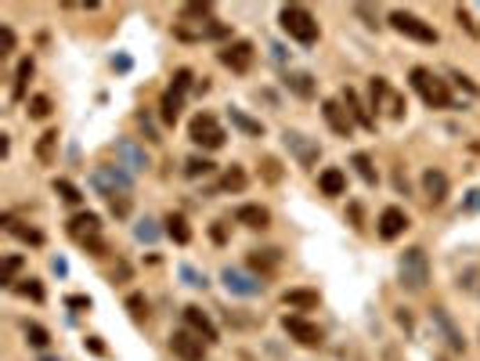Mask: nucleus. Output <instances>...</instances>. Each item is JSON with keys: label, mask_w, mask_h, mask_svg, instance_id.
I'll return each instance as SVG.
<instances>
[{"label": "nucleus", "mask_w": 480, "mask_h": 361, "mask_svg": "<svg viewBox=\"0 0 480 361\" xmlns=\"http://www.w3.org/2000/svg\"><path fill=\"white\" fill-rule=\"evenodd\" d=\"M398 279L408 293H423L426 282H430V260H426V249L419 246H412L401 253V260H398Z\"/></svg>", "instance_id": "1"}, {"label": "nucleus", "mask_w": 480, "mask_h": 361, "mask_svg": "<svg viewBox=\"0 0 480 361\" xmlns=\"http://www.w3.org/2000/svg\"><path fill=\"white\" fill-rule=\"evenodd\" d=\"M412 87L419 91V98L430 105V109H451V91H448V83H444L441 76H433L430 69L415 66V69H412Z\"/></svg>", "instance_id": "2"}, {"label": "nucleus", "mask_w": 480, "mask_h": 361, "mask_svg": "<svg viewBox=\"0 0 480 361\" xmlns=\"http://www.w3.org/2000/svg\"><path fill=\"white\" fill-rule=\"evenodd\" d=\"M278 22H282V29L293 36V40H300V44H315V40H318L315 15H310L307 8H300V4H285V8L278 11Z\"/></svg>", "instance_id": "3"}, {"label": "nucleus", "mask_w": 480, "mask_h": 361, "mask_svg": "<svg viewBox=\"0 0 480 361\" xmlns=\"http://www.w3.org/2000/svg\"><path fill=\"white\" fill-rule=\"evenodd\" d=\"M390 26L398 29L401 36H408V40H419V44H437V29L430 26V22H423L419 15H412V11H390Z\"/></svg>", "instance_id": "4"}, {"label": "nucleus", "mask_w": 480, "mask_h": 361, "mask_svg": "<svg viewBox=\"0 0 480 361\" xmlns=\"http://www.w3.org/2000/svg\"><path fill=\"white\" fill-rule=\"evenodd\" d=\"M188 138H192L195 145H202V148H210V152L224 145V131H220L217 116H210V112H199L192 123H188Z\"/></svg>", "instance_id": "5"}, {"label": "nucleus", "mask_w": 480, "mask_h": 361, "mask_svg": "<svg viewBox=\"0 0 480 361\" xmlns=\"http://www.w3.org/2000/svg\"><path fill=\"white\" fill-rule=\"evenodd\" d=\"M206 339L202 336H195L192 329H177L174 336H170V351H174V358H181V361H202L206 358Z\"/></svg>", "instance_id": "6"}, {"label": "nucleus", "mask_w": 480, "mask_h": 361, "mask_svg": "<svg viewBox=\"0 0 480 361\" xmlns=\"http://www.w3.org/2000/svg\"><path fill=\"white\" fill-rule=\"evenodd\" d=\"M217 58H220V66H227L232 73H249V69H253L257 51H253V44H249V40H235V44H227Z\"/></svg>", "instance_id": "7"}, {"label": "nucleus", "mask_w": 480, "mask_h": 361, "mask_svg": "<svg viewBox=\"0 0 480 361\" xmlns=\"http://www.w3.org/2000/svg\"><path fill=\"white\" fill-rule=\"evenodd\" d=\"M282 329L293 336L300 347H322V329L315 322H307V318H300V314H285L282 318Z\"/></svg>", "instance_id": "8"}, {"label": "nucleus", "mask_w": 480, "mask_h": 361, "mask_svg": "<svg viewBox=\"0 0 480 361\" xmlns=\"http://www.w3.org/2000/svg\"><path fill=\"white\" fill-rule=\"evenodd\" d=\"M282 141H285L289 152L297 156V163H300V166H315V163H318V156H322V148H318L315 141H310L307 134H300V131H285V134H282Z\"/></svg>", "instance_id": "9"}, {"label": "nucleus", "mask_w": 480, "mask_h": 361, "mask_svg": "<svg viewBox=\"0 0 480 361\" xmlns=\"http://www.w3.org/2000/svg\"><path fill=\"white\" fill-rule=\"evenodd\" d=\"M94 184H98L109 199H112L116 192H119V196L130 192V177L123 174V170H116V166H98V170H94Z\"/></svg>", "instance_id": "10"}, {"label": "nucleus", "mask_w": 480, "mask_h": 361, "mask_svg": "<svg viewBox=\"0 0 480 361\" xmlns=\"http://www.w3.org/2000/svg\"><path fill=\"white\" fill-rule=\"evenodd\" d=\"M405 228H408V214L401 206H387L383 214H380V224H375V231H380V239L393 242L398 235H405Z\"/></svg>", "instance_id": "11"}, {"label": "nucleus", "mask_w": 480, "mask_h": 361, "mask_svg": "<svg viewBox=\"0 0 480 361\" xmlns=\"http://www.w3.org/2000/svg\"><path fill=\"white\" fill-rule=\"evenodd\" d=\"M66 231H69V239H76L80 246H87L91 239H98V231H101V217L98 214H76L69 224H66Z\"/></svg>", "instance_id": "12"}, {"label": "nucleus", "mask_w": 480, "mask_h": 361, "mask_svg": "<svg viewBox=\"0 0 480 361\" xmlns=\"http://www.w3.org/2000/svg\"><path fill=\"white\" fill-rule=\"evenodd\" d=\"M181 314H184V325L192 329L195 336H202L206 344H217V325L210 322V314H206L202 307H195V304H192V307H184Z\"/></svg>", "instance_id": "13"}, {"label": "nucleus", "mask_w": 480, "mask_h": 361, "mask_svg": "<svg viewBox=\"0 0 480 361\" xmlns=\"http://www.w3.org/2000/svg\"><path fill=\"white\" fill-rule=\"evenodd\" d=\"M220 279H224L227 289L239 293V296H257V293H264V282H260V279H249V274L239 271V267H224Z\"/></svg>", "instance_id": "14"}, {"label": "nucleus", "mask_w": 480, "mask_h": 361, "mask_svg": "<svg viewBox=\"0 0 480 361\" xmlns=\"http://www.w3.org/2000/svg\"><path fill=\"white\" fill-rule=\"evenodd\" d=\"M322 116H325V123L332 126V134H340V138H350V131H354V119H350V112L343 109L340 101H322Z\"/></svg>", "instance_id": "15"}, {"label": "nucleus", "mask_w": 480, "mask_h": 361, "mask_svg": "<svg viewBox=\"0 0 480 361\" xmlns=\"http://www.w3.org/2000/svg\"><path fill=\"white\" fill-rule=\"evenodd\" d=\"M423 192H426V199L433 202V206H441L444 199H448V174L444 170H426L423 174Z\"/></svg>", "instance_id": "16"}, {"label": "nucleus", "mask_w": 480, "mask_h": 361, "mask_svg": "<svg viewBox=\"0 0 480 361\" xmlns=\"http://www.w3.org/2000/svg\"><path fill=\"white\" fill-rule=\"evenodd\" d=\"M318 300H322L318 289H285V296H282V304L293 311H315Z\"/></svg>", "instance_id": "17"}, {"label": "nucleus", "mask_w": 480, "mask_h": 361, "mask_svg": "<svg viewBox=\"0 0 480 361\" xmlns=\"http://www.w3.org/2000/svg\"><path fill=\"white\" fill-rule=\"evenodd\" d=\"M318 188H322V196H343L347 192V174L340 166H329L318 174Z\"/></svg>", "instance_id": "18"}, {"label": "nucleus", "mask_w": 480, "mask_h": 361, "mask_svg": "<svg viewBox=\"0 0 480 361\" xmlns=\"http://www.w3.org/2000/svg\"><path fill=\"white\" fill-rule=\"evenodd\" d=\"M433 322L441 325V332L448 336V344H451V351H458V354L466 351V339H463V332L455 329V322H451V314H448L444 307H433Z\"/></svg>", "instance_id": "19"}, {"label": "nucleus", "mask_w": 480, "mask_h": 361, "mask_svg": "<svg viewBox=\"0 0 480 361\" xmlns=\"http://www.w3.org/2000/svg\"><path fill=\"white\" fill-rule=\"evenodd\" d=\"M235 221L246 224V228H267L271 224V214H267V206H257V202H246L235 209Z\"/></svg>", "instance_id": "20"}, {"label": "nucleus", "mask_w": 480, "mask_h": 361, "mask_svg": "<svg viewBox=\"0 0 480 361\" xmlns=\"http://www.w3.org/2000/svg\"><path fill=\"white\" fill-rule=\"evenodd\" d=\"M343 101H347V112H350V119L358 123V126H365V131H375V119L368 116V109L361 105V98L354 94L350 87H343Z\"/></svg>", "instance_id": "21"}, {"label": "nucleus", "mask_w": 480, "mask_h": 361, "mask_svg": "<svg viewBox=\"0 0 480 361\" xmlns=\"http://www.w3.org/2000/svg\"><path fill=\"white\" fill-rule=\"evenodd\" d=\"M278 264H282V253L278 249H253V253H249V267L260 271V274L275 271Z\"/></svg>", "instance_id": "22"}, {"label": "nucleus", "mask_w": 480, "mask_h": 361, "mask_svg": "<svg viewBox=\"0 0 480 361\" xmlns=\"http://www.w3.org/2000/svg\"><path fill=\"white\" fill-rule=\"evenodd\" d=\"M116 156L127 163V170H144V166H149V159H144V152H141L134 141H119V145H116Z\"/></svg>", "instance_id": "23"}, {"label": "nucleus", "mask_w": 480, "mask_h": 361, "mask_svg": "<svg viewBox=\"0 0 480 361\" xmlns=\"http://www.w3.org/2000/svg\"><path fill=\"white\" fill-rule=\"evenodd\" d=\"M166 235H170L177 246H188V242H192V228H188V221L181 214H170V217H166Z\"/></svg>", "instance_id": "24"}, {"label": "nucleus", "mask_w": 480, "mask_h": 361, "mask_svg": "<svg viewBox=\"0 0 480 361\" xmlns=\"http://www.w3.org/2000/svg\"><path fill=\"white\" fill-rule=\"evenodd\" d=\"M54 148H58V131H44L36 138V159L44 166H51L54 163Z\"/></svg>", "instance_id": "25"}, {"label": "nucleus", "mask_w": 480, "mask_h": 361, "mask_svg": "<svg viewBox=\"0 0 480 361\" xmlns=\"http://www.w3.org/2000/svg\"><path fill=\"white\" fill-rule=\"evenodd\" d=\"M4 228L11 231L15 239H22V242H29V246H40V242H44V235H40L36 228H22V224H18L11 214H4Z\"/></svg>", "instance_id": "26"}, {"label": "nucleus", "mask_w": 480, "mask_h": 361, "mask_svg": "<svg viewBox=\"0 0 480 361\" xmlns=\"http://www.w3.org/2000/svg\"><path fill=\"white\" fill-rule=\"evenodd\" d=\"M285 87L293 91L297 98H315V80H310L307 73H289L285 76Z\"/></svg>", "instance_id": "27"}, {"label": "nucleus", "mask_w": 480, "mask_h": 361, "mask_svg": "<svg viewBox=\"0 0 480 361\" xmlns=\"http://www.w3.org/2000/svg\"><path fill=\"white\" fill-rule=\"evenodd\" d=\"M159 116H163V123H166V126H174V123H177V116H181V94L166 91V94H163V101H159Z\"/></svg>", "instance_id": "28"}, {"label": "nucleus", "mask_w": 480, "mask_h": 361, "mask_svg": "<svg viewBox=\"0 0 480 361\" xmlns=\"http://www.w3.org/2000/svg\"><path fill=\"white\" fill-rule=\"evenodd\" d=\"M227 116H232V123L239 126L242 134H249V138H264V123H260V119H249V116L239 112V109H227Z\"/></svg>", "instance_id": "29"}, {"label": "nucleus", "mask_w": 480, "mask_h": 361, "mask_svg": "<svg viewBox=\"0 0 480 361\" xmlns=\"http://www.w3.org/2000/svg\"><path fill=\"white\" fill-rule=\"evenodd\" d=\"M33 76V58H22L18 61V69H15V87H11V98H26V80Z\"/></svg>", "instance_id": "30"}, {"label": "nucleus", "mask_w": 480, "mask_h": 361, "mask_svg": "<svg viewBox=\"0 0 480 361\" xmlns=\"http://www.w3.org/2000/svg\"><path fill=\"white\" fill-rule=\"evenodd\" d=\"M22 329H26V344H33L36 351H44V347L51 344V332H47L44 325H36V322H26Z\"/></svg>", "instance_id": "31"}, {"label": "nucleus", "mask_w": 480, "mask_h": 361, "mask_svg": "<svg viewBox=\"0 0 480 361\" xmlns=\"http://www.w3.org/2000/svg\"><path fill=\"white\" fill-rule=\"evenodd\" d=\"M213 170H217V166L206 159V156H192V159L184 163V174H188V177H206V174H213Z\"/></svg>", "instance_id": "32"}, {"label": "nucleus", "mask_w": 480, "mask_h": 361, "mask_svg": "<svg viewBox=\"0 0 480 361\" xmlns=\"http://www.w3.org/2000/svg\"><path fill=\"white\" fill-rule=\"evenodd\" d=\"M220 188H224V192H242V188H246V174H242L239 166H227L224 177H220Z\"/></svg>", "instance_id": "33"}, {"label": "nucleus", "mask_w": 480, "mask_h": 361, "mask_svg": "<svg viewBox=\"0 0 480 361\" xmlns=\"http://www.w3.org/2000/svg\"><path fill=\"white\" fill-rule=\"evenodd\" d=\"M22 257H18V253H11V257L4 260V274H0V286H15L18 282V271H22Z\"/></svg>", "instance_id": "34"}, {"label": "nucleus", "mask_w": 480, "mask_h": 361, "mask_svg": "<svg viewBox=\"0 0 480 361\" xmlns=\"http://www.w3.org/2000/svg\"><path fill=\"white\" fill-rule=\"evenodd\" d=\"M127 311H130L134 322H144V318H149V300H144L141 293H130L127 296Z\"/></svg>", "instance_id": "35"}, {"label": "nucleus", "mask_w": 480, "mask_h": 361, "mask_svg": "<svg viewBox=\"0 0 480 361\" xmlns=\"http://www.w3.org/2000/svg\"><path fill=\"white\" fill-rule=\"evenodd\" d=\"M260 174H264L267 184H278V181H282V166H278V159H275V156H264V159H260Z\"/></svg>", "instance_id": "36"}, {"label": "nucleus", "mask_w": 480, "mask_h": 361, "mask_svg": "<svg viewBox=\"0 0 480 361\" xmlns=\"http://www.w3.org/2000/svg\"><path fill=\"white\" fill-rule=\"evenodd\" d=\"M47 116H51V98L47 94L29 98V119H47Z\"/></svg>", "instance_id": "37"}, {"label": "nucleus", "mask_w": 480, "mask_h": 361, "mask_svg": "<svg viewBox=\"0 0 480 361\" xmlns=\"http://www.w3.org/2000/svg\"><path fill=\"white\" fill-rule=\"evenodd\" d=\"M54 192H58L61 199H66V202H73V206H76V202H83L80 188H76L73 181H66V177H58V181H54Z\"/></svg>", "instance_id": "38"}, {"label": "nucleus", "mask_w": 480, "mask_h": 361, "mask_svg": "<svg viewBox=\"0 0 480 361\" xmlns=\"http://www.w3.org/2000/svg\"><path fill=\"white\" fill-rule=\"evenodd\" d=\"M350 163L358 166V177H361L365 184H375V170H372V159H368L365 152H358V156H354Z\"/></svg>", "instance_id": "39"}, {"label": "nucleus", "mask_w": 480, "mask_h": 361, "mask_svg": "<svg viewBox=\"0 0 480 361\" xmlns=\"http://www.w3.org/2000/svg\"><path fill=\"white\" fill-rule=\"evenodd\" d=\"M368 94H372V109H380V105H383V98L390 94L387 80H383V76H372V83H368Z\"/></svg>", "instance_id": "40"}, {"label": "nucleus", "mask_w": 480, "mask_h": 361, "mask_svg": "<svg viewBox=\"0 0 480 361\" xmlns=\"http://www.w3.org/2000/svg\"><path fill=\"white\" fill-rule=\"evenodd\" d=\"M210 11H213V4H184V8H181V18H184V22H188V18H206ZM206 22H210V18H206Z\"/></svg>", "instance_id": "41"}, {"label": "nucleus", "mask_w": 480, "mask_h": 361, "mask_svg": "<svg viewBox=\"0 0 480 361\" xmlns=\"http://www.w3.org/2000/svg\"><path fill=\"white\" fill-rule=\"evenodd\" d=\"M188 87H192V69H177V73H174V87H170V91L184 98Z\"/></svg>", "instance_id": "42"}, {"label": "nucleus", "mask_w": 480, "mask_h": 361, "mask_svg": "<svg viewBox=\"0 0 480 361\" xmlns=\"http://www.w3.org/2000/svg\"><path fill=\"white\" fill-rule=\"evenodd\" d=\"M18 293H22V296H29V300H44V286H40L36 279H26V286H18Z\"/></svg>", "instance_id": "43"}, {"label": "nucleus", "mask_w": 480, "mask_h": 361, "mask_svg": "<svg viewBox=\"0 0 480 361\" xmlns=\"http://www.w3.org/2000/svg\"><path fill=\"white\" fill-rule=\"evenodd\" d=\"M109 209H112L116 217H127V214H130V196H112V199H109Z\"/></svg>", "instance_id": "44"}, {"label": "nucleus", "mask_w": 480, "mask_h": 361, "mask_svg": "<svg viewBox=\"0 0 480 361\" xmlns=\"http://www.w3.org/2000/svg\"><path fill=\"white\" fill-rule=\"evenodd\" d=\"M0 40H4V54H0V58H8V54L15 51V33H11V26H0Z\"/></svg>", "instance_id": "45"}, {"label": "nucleus", "mask_w": 480, "mask_h": 361, "mask_svg": "<svg viewBox=\"0 0 480 361\" xmlns=\"http://www.w3.org/2000/svg\"><path fill=\"white\" fill-rule=\"evenodd\" d=\"M137 239H141V242H152V239H156V228H152V221L137 224Z\"/></svg>", "instance_id": "46"}, {"label": "nucleus", "mask_w": 480, "mask_h": 361, "mask_svg": "<svg viewBox=\"0 0 480 361\" xmlns=\"http://www.w3.org/2000/svg\"><path fill=\"white\" fill-rule=\"evenodd\" d=\"M83 249H87L91 257H105V242H101V239H91V242L83 246Z\"/></svg>", "instance_id": "47"}, {"label": "nucleus", "mask_w": 480, "mask_h": 361, "mask_svg": "<svg viewBox=\"0 0 480 361\" xmlns=\"http://www.w3.org/2000/svg\"><path fill=\"white\" fill-rule=\"evenodd\" d=\"M455 18H458V26H466V33H477V29H473V22H470V15H466L463 8L455 11Z\"/></svg>", "instance_id": "48"}, {"label": "nucleus", "mask_w": 480, "mask_h": 361, "mask_svg": "<svg viewBox=\"0 0 480 361\" xmlns=\"http://www.w3.org/2000/svg\"><path fill=\"white\" fill-rule=\"evenodd\" d=\"M66 304H69V307H76V311H83V307H91V300H87V296H69Z\"/></svg>", "instance_id": "49"}, {"label": "nucleus", "mask_w": 480, "mask_h": 361, "mask_svg": "<svg viewBox=\"0 0 480 361\" xmlns=\"http://www.w3.org/2000/svg\"><path fill=\"white\" fill-rule=\"evenodd\" d=\"M87 347H91L94 354H105V347H101V339H98V336H87Z\"/></svg>", "instance_id": "50"}, {"label": "nucleus", "mask_w": 480, "mask_h": 361, "mask_svg": "<svg viewBox=\"0 0 480 361\" xmlns=\"http://www.w3.org/2000/svg\"><path fill=\"white\" fill-rule=\"evenodd\" d=\"M210 235H213V242H224V239H227V235H224V228H220V221L210 228Z\"/></svg>", "instance_id": "51"}]
</instances>
